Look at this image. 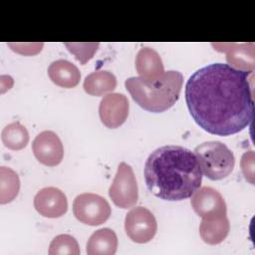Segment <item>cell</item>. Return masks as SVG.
<instances>
[{"instance_id":"1","label":"cell","mask_w":255,"mask_h":255,"mask_svg":"<svg viewBox=\"0 0 255 255\" xmlns=\"http://www.w3.org/2000/svg\"><path fill=\"white\" fill-rule=\"evenodd\" d=\"M253 72L213 63L195 71L185 86L194 122L205 131L228 136L247 128L254 116Z\"/></svg>"},{"instance_id":"2","label":"cell","mask_w":255,"mask_h":255,"mask_svg":"<svg viewBox=\"0 0 255 255\" xmlns=\"http://www.w3.org/2000/svg\"><path fill=\"white\" fill-rule=\"evenodd\" d=\"M143 172L147 189L163 200L189 198L202 182L195 153L180 145H163L153 150L145 161Z\"/></svg>"},{"instance_id":"3","label":"cell","mask_w":255,"mask_h":255,"mask_svg":"<svg viewBox=\"0 0 255 255\" xmlns=\"http://www.w3.org/2000/svg\"><path fill=\"white\" fill-rule=\"evenodd\" d=\"M182 84L183 76L178 71L164 72L154 83H147L139 77H131L125 82L132 100L151 113H162L170 109L179 99Z\"/></svg>"},{"instance_id":"4","label":"cell","mask_w":255,"mask_h":255,"mask_svg":"<svg viewBox=\"0 0 255 255\" xmlns=\"http://www.w3.org/2000/svg\"><path fill=\"white\" fill-rule=\"evenodd\" d=\"M202 173L211 180L227 177L233 170L235 158L226 144L218 140L205 141L194 148Z\"/></svg>"},{"instance_id":"5","label":"cell","mask_w":255,"mask_h":255,"mask_svg":"<svg viewBox=\"0 0 255 255\" xmlns=\"http://www.w3.org/2000/svg\"><path fill=\"white\" fill-rule=\"evenodd\" d=\"M73 213L80 222L90 226H98L110 218L112 209L105 197L86 192L75 197Z\"/></svg>"},{"instance_id":"6","label":"cell","mask_w":255,"mask_h":255,"mask_svg":"<svg viewBox=\"0 0 255 255\" xmlns=\"http://www.w3.org/2000/svg\"><path fill=\"white\" fill-rule=\"evenodd\" d=\"M109 196L120 208L133 207L138 199V187L130 165L121 162L109 188Z\"/></svg>"},{"instance_id":"7","label":"cell","mask_w":255,"mask_h":255,"mask_svg":"<svg viewBox=\"0 0 255 255\" xmlns=\"http://www.w3.org/2000/svg\"><path fill=\"white\" fill-rule=\"evenodd\" d=\"M125 230L131 241L139 244L147 243L156 233V219L147 208L136 206L127 213Z\"/></svg>"},{"instance_id":"8","label":"cell","mask_w":255,"mask_h":255,"mask_svg":"<svg viewBox=\"0 0 255 255\" xmlns=\"http://www.w3.org/2000/svg\"><path fill=\"white\" fill-rule=\"evenodd\" d=\"M32 150L37 160L47 166H56L64 156V146L60 137L52 130H44L34 138Z\"/></svg>"},{"instance_id":"9","label":"cell","mask_w":255,"mask_h":255,"mask_svg":"<svg viewBox=\"0 0 255 255\" xmlns=\"http://www.w3.org/2000/svg\"><path fill=\"white\" fill-rule=\"evenodd\" d=\"M191 206L201 218L227 214L226 203L221 193L209 186L198 188L191 196Z\"/></svg>"},{"instance_id":"10","label":"cell","mask_w":255,"mask_h":255,"mask_svg":"<svg viewBox=\"0 0 255 255\" xmlns=\"http://www.w3.org/2000/svg\"><path fill=\"white\" fill-rule=\"evenodd\" d=\"M129 104L127 97L120 93L106 95L99 106L101 122L110 128L121 127L128 116Z\"/></svg>"},{"instance_id":"11","label":"cell","mask_w":255,"mask_h":255,"mask_svg":"<svg viewBox=\"0 0 255 255\" xmlns=\"http://www.w3.org/2000/svg\"><path fill=\"white\" fill-rule=\"evenodd\" d=\"M34 207L44 217L59 218L67 212L68 200L61 189L53 186L44 187L36 193Z\"/></svg>"},{"instance_id":"12","label":"cell","mask_w":255,"mask_h":255,"mask_svg":"<svg viewBox=\"0 0 255 255\" xmlns=\"http://www.w3.org/2000/svg\"><path fill=\"white\" fill-rule=\"evenodd\" d=\"M212 46L215 50L226 54V61L232 68L241 71H254V43H212Z\"/></svg>"},{"instance_id":"13","label":"cell","mask_w":255,"mask_h":255,"mask_svg":"<svg viewBox=\"0 0 255 255\" xmlns=\"http://www.w3.org/2000/svg\"><path fill=\"white\" fill-rule=\"evenodd\" d=\"M135 69L139 78L147 83L156 82L164 74V67L159 54L149 47H143L137 52Z\"/></svg>"},{"instance_id":"14","label":"cell","mask_w":255,"mask_h":255,"mask_svg":"<svg viewBox=\"0 0 255 255\" xmlns=\"http://www.w3.org/2000/svg\"><path fill=\"white\" fill-rule=\"evenodd\" d=\"M48 76L55 85L66 89L75 88L81 80V73L77 66L63 59L50 64Z\"/></svg>"},{"instance_id":"15","label":"cell","mask_w":255,"mask_h":255,"mask_svg":"<svg viewBox=\"0 0 255 255\" xmlns=\"http://www.w3.org/2000/svg\"><path fill=\"white\" fill-rule=\"evenodd\" d=\"M230 230L229 219L226 215L202 218L199 225V234L201 239L210 245L221 243L228 235Z\"/></svg>"},{"instance_id":"16","label":"cell","mask_w":255,"mask_h":255,"mask_svg":"<svg viewBox=\"0 0 255 255\" xmlns=\"http://www.w3.org/2000/svg\"><path fill=\"white\" fill-rule=\"evenodd\" d=\"M118 249V237L111 228L95 231L87 242L88 255H114Z\"/></svg>"},{"instance_id":"17","label":"cell","mask_w":255,"mask_h":255,"mask_svg":"<svg viewBox=\"0 0 255 255\" xmlns=\"http://www.w3.org/2000/svg\"><path fill=\"white\" fill-rule=\"evenodd\" d=\"M117 87V79L112 72L96 71L88 75L83 84L85 92L91 96L101 97L112 92Z\"/></svg>"},{"instance_id":"18","label":"cell","mask_w":255,"mask_h":255,"mask_svg":"<svg viewBox=\"0 0 255 255\" xmlns=\"http://www.w3.org/2000/svg\"><path fill=\"white\" fill-rule=\"evenodd\" d=\"M1 139L7 148L20 150L27 145L29 141V132L19 122H14L7 125L2 129Z\"/></svg>"},{"instance_id":"19","label":"cell","mask_w":255,"mask_h":255,"mask_svg":"<svg viewBox=\"0 0 255 255\" xmlns=\"http://www.w3.org/2000/svg\"><path fill=\"white\" fill-rule=\"evenodd\" d=\"M20 190V179L16 171L7 166L0 167V203L13 201Z\"/></svg>"},{"instance_id":"20","label":"cell","mask_w":255,"mask_h":255,"mask_svg":"<svg viewBox=\"0 0 255 255\" xmlns=\"http://www.w3.org/2000/svg\"><path fill=\"white\" fill-rule=\"evenodd\" d=\"M49 255H79L80 247L75 237L69 234H60L50 243Z\"/></svg>"},{"instance_id":"21","label":"cell","mask_w":255,"mask_h":255,"mask_svg":"<svg viewBox=\"0 0 255 255\" xmlns=\"http://www.w3.org/2000/svg\"><path fill=\"white\" fill-rule=\"evenodd\" d=\"M66 48L82 65L90 61L97 52L100 43H65Z\"/></svg>"},{"instance_id":"22","label":"cell","mask_w":255,"mask_h":255,"mask_svg":"<svg viewBox=\"0 0 255 255\" xmlns=\"http://www.w3.org/2000/svg\"><path fill=\"white\" fill-rule=\"evenodd\" d=\"M240 165L246 180H248L251 184H254V152L253 150H249L242 155Z\"/></svg>"},{"instance_id":"23","label":"cell","mask_w":255,"mask_h":255,"mask_svg":"<svg viewBox=\"0 0 255 255\" xmlns=\"http://www.w3.org/2000/svg\"><path fill=\"white\" fill-rule=\"evenodd\" d=\"M8 46L15 52L22 55H35L38 54L44 44L43 43H8Z\"/></svg>"}]
</instances>
